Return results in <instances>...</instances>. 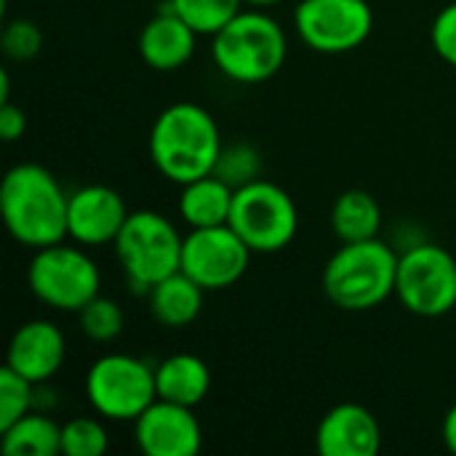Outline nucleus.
Listing matches in <instances>:
<instances>
[{
  "label": "nucleus",
  "instance_id": "nucleus-1",
  "mask_svg": "<svg viewBox=\"0 0 456 456\" xmlns=\"http://www.w3.org/2000/svg\"><path fill=\"white\" fill-rule=\"evenodd\" d=\"M69 195L40 163H19L0 182V214L8 235L27 248H45L67 238Z\"/></svg>",
  "mask_w": 456,
  "mask_h": 456
},
{
  "label": "nucleus",
  "instance_id": "nucleus-2",
  "mask_svg": "<svg viewBox=\"0 0 456 456\" xmlns=\"http://www.w3.org/2000/svg\"><path fill=\"white\" fill-rule=\"evenodd\" d=\"M222 147L214 115L192 102L166 107L150 128V158L155 168L179 187L214 174Z\"/></svg>",
  "mask_w": 456,
  "mask_h": 456
},
{
  "label": "nucleus",
  "instance_id": "nucleus-3",
  "mask_svg": "<svg viewBox=\"0 0 456 456\" xmlns=\"http://www.w3.org/2000/svg\"><path fill=\"white\" fill-rule=\"evenodd\" d=\"M398 254L379 238L342 243L323 267V294L347 313H366L395 297Z\"/></svg>",
  "mask_w": 456,
  "mask_h": 456
},
{
  "label": "nucleus",
  "instance_id": "nucleus-4",
  "mask_svg": "<svg viewBox=\"0 0 456 456\" xmlns=\"http://www.w3.org/2000/svg\"><path fill=\"white\" fill-rule=\"evenodd\" d=\"M211 56L227 80L256 86L283 69L289 37L270 13L240 11L211 37Z\"/></svg>",
  "mask_w": 456,
  "mask_h": 456
},
{
  "label": "nucleus",
  "instance_id": "nucleus-5",
  "mask_svg": "<svg viewBox=\"0 0 456 456\" xmlns=\"http://www.w3.org/2000/svg\"><path fill=\"white\" fill-rule=\"evenodd\" d=\"M184 238L158 211H131L115 238V256L136 294H147L158 281L182 270Z\"/></svg>",
  "mask_w": 456,
  "mask_h": 456
},
{
  "label": "nucleus",
  "instance_id": "nucleus-6",
  "mask_svg": "<svg viewBox=\"0 0 456 456\" xmlns=\"http://www.w3.org/2000/svg\"><path fill=\"white\" fill-rule=\"evenodd\" d=\"M86 246L53 243L35 248L27 267V283L37 302L59 313H80L94 297H99L102 275L94 259L83 251Z\"/></svg>",
  "mask_w": 456,
  "mask_h": 456
},
{
  "label": "nucleus",
  "instance_id": "nucleus-7",
  "mask_svg": "<svg viewBox=\"0 0 456 456\" xmlns=\"http://www.w3.org/2000/svg\"><path fill=\"white\" fill-rule=\"evenodd\" d=\"M86 398L102 419L134 422L158 401L155 369L134 355H102L86 371Z\"/></svg>",
  "mask_w": 456,
  "mask_h": 456
},
{
  "label": "nucleus",
  "instance_id": "nucleus-8",
  "mask_svg": "<svg viewBox=\"0 0 456 456\" xmlns=\"http://www.w3.org/2000/svg\"><path fill=\"white\" fill-rule=\"evenodd\" d=\"M227 224L254 254H275L294 240L299 230V211L283 187L267 179H256L235 190Z\"/></svg>",
  "mask_w": 456,
  "mask_h": 456
},
{
  "label": "nucleus",
  "instance_id": "nucleus-9",
  "mask_svg": "<svg viewBox=\"0 0 456 456\" xmlns=\"http://www.w3.org/2000/svg\"><path fill=\"white\" fill-rule=\"evenodd\" d=\"M398 302L419 318H441L456 307V259L438 243H414L398 254Z\"/></svg>",
  "mask_w": 456,
  "mask_h": 456
},
{
  "label": "nucleus",
  "instance_id": "nucleus-10",
  "mask_svg": "<svg viewBox=\"0 0 456 456\" xmlns=\"http://www.w3.org/2000/svg\"><path fill=\"white\" fill-rule=\"evenodd\" d=\"M302 43L318 53H347L363 45L374 29L369 0H302L294 11Z\"/></svg>",
  "mask_w": 456,
  "mask_h": 456
},
{
  "label": "nucleus",
  "instance_id": "nucleus-11",
  "mask_svg": "<svg viewBox=\"0 0 456 456\" xmlns=\"http://www.w3.org/2000/svg\"><path fill=\"white\" fill-rule=\"evenodd\" d=\"M251 254L254 251L230 224L198 227L184 235L182 273H187L206 291H224L246 275Z\"/></svg>",
  "mask_w": 456,
  "mask_h": 456
},
{
  "label": "nucleus",
  "instance_id": "nucleus-12",
  "mask_svg": "<svg viewBox=\"0 0 456 456\" xmlns=\"http://www.w3.org/2000/svg\"><path fill=\"white\" fill-rule=\"evenodd\" d=\"M134 441L144 456H195L203 428L190 406L158 398L134 419Z\"/></svg>",
  "mask_w": 456,
  "mask_h": 456
},
{
  "label": "nucleus",
  "instance_id": "nucleus-13",
  "mask_svg": "<svg viewBox=\"0 0 456 456\" xmlns=\"http://www.w3.org/2000/svg\"><path fill=\"white\" fill-rule=\"evenodd\" d=\"M126 200L107 184H86L69 192L67 206V238L86 248L115 243L128 219Z\"/></svg>",
  "mask_w": 456,
  "mask_h": 456
},
{
  "label": "nucleus",
  "instance_id": "nucleus-14",
  "mask_svg": "<svg viewBox=\"0 0 456 456\" xmlns=\"http://www.w3.org/2000/svg\"><path fill=\"white\" fill-rule=\"evenodd\" d=\"M67 358L64 331L51 321H29L16 329L8 345L5 366L29 379L32 385L51 382Z\"/></svg>",
  "mask_w": 456,
  "mask_h": 456
},
{
  "label": "nucleus",
  "instance_id": "nucleus-15",
  "mask_svg": "<svg viewBox=\"0 0 456 456\" xmlns=\"http://www.w3.org/2000/svg\"><path fill=\"white\" fill-rule=\"evenodd\" d=\"M382 446L377 417L361 403H339L323 414L315 430L321 456H374Z\"/></svg>",
  "mask_w": 456,
  "mask_h": 456
},
{
  "label": "nucleus",
  "instance_id": "nucleus-16",
  "mask_svg": "<svg viewBox=\"0 0 456 456\" xmlns=\"http://www.w3.org/2000/svg\"><path fill=\"white\" fill-rule=\"evenodd\" d=\"M198 32L171 8L155 13L139 32V56L158 72L184 67L195 53Z\"/></svg>",
  "mask_w": 456,
  "mask_h": 456
},
{
  "label": "nucleus",
  "instance_id": "nucleus-17",
  "mask_svg": "<svg viewBox=\"0 0 456 456\" xmlns=\"http://www.w3.org/2000/svg\"><path fill=\"white\" fill-rule=\"evenodd\" d=\"M203 297H206V289L182 270L158 281L147 291L150 313L166 329H184L195 323L203 310Z\"/></svg>",
  "mask_w": 456,
  "mask_h": 456
},
{
  "label": "nucleus",
  "instance_id": "nucleus-18",
  "mask_svg": "<svg viewBox=\"0 0 456 456\" xmlns=\"http://www.w3.org/2000/svg\"><path fill=\"white\" fill-rule=\"evenodd\" d=\"M158 398L195 409L211 390V371L203 358L192 353L168 355L155 366Z\"/></svg>",
  "mask_w": 456,
  "mask_h": 456
},
{
  "label": "nucleus",
  "instance_id": "nucleus-19",
  "mask_svg": "<svg viewBox=\"0 0 456 456\" xmlns=\"http://www.w3.org/2000/svg\"><path fill=\"white\" fill-rule=\"evenodd\" d=\"M232 198L235 190L227 182H222L216 174L200 176L195 182L182 184L179 216L190 230L227 224L232 214Z\"/></svg>",
  "mask_w": 456,
  "mask_h": 456
},
{
  "label": "nucleus",
  "instance_id": "nucleus-20",
  "mask_svg": "<svg viewBox=\"0 0 456 456\" xmlns=\"http://www.w3.org/2000/svg\"><path fill=\"white\" fill-rule=\"evenodd\" d=\"M0 446L5 456H56L61 454V425L48 411L32 409L5 430H0Z\"/></svg>",
  "mask_w": 456,
  "mask_h": 456
},
{
  "label": "nucleus",
  "instance_id": "nucleus-21",
  "mask_svg": "<svg viewBox=\"0 0 456 456\" xmlns=\"http://www.w3.org/2000/svg\"><path fill=\"white\" fill-rule=\"evenodd\" d=\"M331 230H334L337 240H342V243L379 238L382 208H379L377 198L363 190L342 192L331 206Z\"/></svg>",
  "mask_w": 456,
  "mask_h": 456
},
{
  "label": "nucleus",
  "instance_id": "nucleus-22",
  "mask_svg": "<svg viewBox=\"0 0 456 456\" xmlns=\"http://www.w3.org/2000/svg\"><path fill=\"white\" fill-rule=\"evenodd\" d=\"M168 8L176 11L198 35L214 37L243 11V0H168Z\"/></svg>",
  "mask_w": 456,
  "mask_h": 456
},
{
  "label": "nucleus",
  "instance_id": "nucleus-23",
  "mask_svg": "<svg viewBox=\"0 0 456 456\" xmlns=\"http://www.w3.org/2000/svg\"><path fill=\"white\" fill-rule=\"evenodd\" d=\"M77 321H80V331L91 342H99V345H107V342L118 339L123 334V326H126L123 307L115 299H107V297H94L77 313Z\"/></svg>",
  "mask_w": 456,
  "mask_h": 456
},
{
  "label": "nucleus",
  "instance_id": "nucleus-24",
  "mask_svg": "<svg viewBox=\"0 0 456 456\" xmlns=\"http://www.w3.org/2000/svg\"><path fill=\"white\" fill-rule=\"evenodd\" d=\"M214 174L227 182L232 190H240L256 179H262V158L259 150L246 144V142H235L230 147H222V155L216 160Z\"/></svg>",
  "mask_w": 456,
  "mask_h": 456
},
{
  "label": "nucleus",
  "instance_id": "nucleus-25",
  "mask_svg": "<svg viewBox=\"0 0 456 456\" xmlns=\"http://www.w3.org/2000/svg\"><path fill=\"white\" fill-rule=\"evenodd\" d=\"M110 449L107 428L94 417H75L61 425V454L102 456Z\"/></svg>",
  "mask_w": 456,
  "mask_h": 456
},
{
  "label": "nucleus",
  "instance_id": "nucleus-26",
  "mask_svg": "<svg viewBox=\"0 0 456 456\" xmlns=\"http://www.w3.org/2000/svg\"><path fill=\"white\" fill-rule=\"evenodd\" d=\"M35 409V385L11 366L0 369V430Z\"/></svg>",
  "mask_w": 456,
  "mask_h": 456
},
{
  "label": "nucleus",
  "instance_id": "nucleus-27",
  "mask_svg": "<svg viewBox=\"0 0 456 456\" xmlns=\"http://www.w3.org/2000/svg\"><path fill=\"white\" fill-rule=\"evenodd\" d=\"M3 53L13 61H29L43 48V29L32 19H13L3 27L0 35Z\"/></svg>",
  "mask_w": 456,
  "mask_h": 456
},
{
  "label": "nucleus",
  "instance_id": "nucleus-28",
  "mask_svg": "<svg viewBox=\"0 0 456 456\" xmlns=\"http://www.w3.org/2000/svg\"><path fill=\"white\" fill-rule=\"evenodd\" d=\"M430 40L436 53L449 61L452 67H456V3H449L433 21L430 29Z\"/></svg>",
  "mask_w": 456,
  "mask_h": 456
},
{
  "label": "nucleus",
  "instance_id": "nucleus-29",
  "mask_svg": "<svg viewBox=\"0 0 456 456\" xmlns=\"http://www.w3.org/2000/svg\"><path fill=\"white\" fill-rule=\"evenodd\" d=\"M27 131V115L21 107H16L11 99L0 102V136L5 142H16Z\"/></svg>",
  "mask_w": 456,
  "mask_h": 456
},
{
  "label": "nucleus",
  "instance_id": "nucleus-30",
  "mask_svg": "<svg viewBox=\"0 0 456 456\" xmlns=\"http://www.w3.org/2000/svg\"><path fill=\"white\" fill-rule=\"evenodd\" d=\"M441 436H444V444H446V449L456 454V403L446 411V417H444V428H441Z\"/></svg>",
  "mask_w": 456,
  "mask_h": 456
},
{
  "label": "nucleus",
  "instance_id": "nucleus-31",
  "mask_svg": "<svg viewBox=\"0 0 456 456\" xmlns=\"http://www.w3.org/2000/svg\"><path fill=\"white\" fill-rule=\"evenodd\" d=\"M11 99V80H8V72L0 69V102H8Z\"/></svg>",
  "mask_w": 456,
  "mask_h": 456
},
{
  "label": "nucleus",
  "instance_id": "nucleus-32",
  "mask_svg": "<svg viewBox=\"0 0 456 456\" xmlns=\"http://www.w3.org/2000/svg\"><path fill=\"white\" fill-rule=\"evenodd\" d=\"M243 3H248V5H254V8H265V5H275V3H281V0H243Z\"/></svg>",
  "mask_w": 456,
  "mask_h": 456
}]
</instances>
